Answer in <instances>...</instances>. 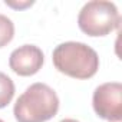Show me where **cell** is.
Returning <instances> with one entry per match:
<instances>
[{"label":"cell","mask_w":122,"mask_h":122,"mask_svg":"<svg viewBox=\"0 0 122 122\" xmlns=\"http://www.w3.org/2000/svg\"><path fill=\"white\" fill-rule=\"evenodd\" d=\"M15 96V83L3 72H0V109L6 108Z\"/></svg>","instance_id":"obj_6"},{"label":"cell","mask_w":122,"mask_h":122,"mask_svg":"<svg viewBox=\"0 0 122 122\" xmlns=\"http://www.w3.org/2000/svg\"><path fill=\"white\" fill-rule=\"evenodd\" d=\"M95 113L109 122L122 119V85L119 82H106L99 85L92 96Z\"/></svg>","instance_id":"obj_4"},{"label":"cell","mask_w":122,"mask_h":122,"mask_svg":"<svg viewBox=\"0 0 122 122\" xmlns=\"http://www.w3.org/2000/svg\"><path fill=\"white\" fill-rule=\"evenodd\" d=\"M33 3H35L33 0H25V2H13V0H6V2H5L6 6H9V7H12V9H15V10L27 9V7H30Z\"/></svg>","instance_id":"obj_8"},{"label":"cell","mask_w":122,"mask_h":122,"mask_svg":"<svg viewBox=\"0 0 122 122\" xmlns=\"http://www.w3.org/2000/svg\"><path fill=\"white\" fill-rule=\"evenodd\" d=\"M45 62V55L36 45H23L15 49L9 57L10 69L19 76L36 75Z\"/></svg>","instance_id":"obj_5"},{"label":"cell","mask_w":122,"mask_h":122,"mask_svg":"<svg viewBox=\"0 0 122 122\" xmlns=\"http://www.w3.org/2000/svg\"><path fill=\"white\" fill-rule=\"evenodd\" d=\"M60 122H79V121H76V119H73V118H65V119H62Z\"/></svg>","instance_id":"obj_9"},{"label":"cell","mask_w":122,"mask_h":122,"mask_svg":"<svg viewBox=\"0 0 122 122\" xmlns=\"http://www.w3.org/2000/svg\"><path fill=\"white\" fill-rule=\"evenodd\" d=\"M59 111V98L46 83H32L17 98L13 115L17 122H46Z\"/></svg>","instance_id":"obj_2"},{"label":"cell","mask_w":122,"mask_h":122,"mask_svg":"<svg viewBox=\"0 0 122 122\" xmlns=\"http://www.w3.org/2000/svg\"><path fill=\"white\" fill-rule=\"evenodd\" d=\"M55 68L73 79H89L99 69V56L95 49L82 42H65L52 53Z\"/></svg>","instance_id":"obj_1"},{"label":"cell","mask_w":122,"mask_h":122,"mask_svg":"<svg viewBox=\"0 0 122 122\" xmlns=\"http://www.w3.org/2000/svg\"><path fill=\"white\" fill-rule=\"evenodd\" d=\"M119 25L121 15L118 7L115 3L105 0H92L85 3L78 16L79 29L91 37L106 36L116 30Z\"/></svg>","instance_id":"obj_3"},{"label":"cell","mask_w":122,"mask_h":122,"mask_svg":"<svg viewBox=\"0 0 122 122\" xmlns=\"http://www.w3.org/2000/svg\"><path fill=\"white\" fill-rule=\"evenodd\" d=\"M15 36V25L13 22L5 16L0 15V47H5L13 40Z\"/></svg>","instance_id":"obj_7"},{"label":"cell","mask_w":122,"mask_h":122,"mask_svg":"<svg viewBox=\"0 0 122 122\" xmlns=\"http://www.w3.org/2000/svg\"><path fill=\"white\" fill-rule=\"evenodd\" d=\"M0 122H5V121H3V119H0Z\"/></svg>","instance_id":"obj_10"}]
</instances>
